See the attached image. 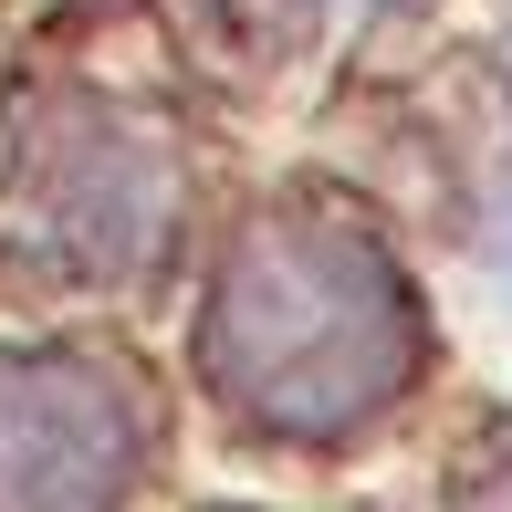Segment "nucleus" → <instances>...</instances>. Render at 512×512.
<instances>
[{
    "label": "nucleus",
    "instance_id": "1",
    "mask_svg": "<svg viewBox=\"0 0 512 512\" xmlns=\"http://www.w3.org/2000/svg\"><path fill=\"white\" fill-rule=\"evenodd\" d=\"M199 366L230 418L272 439H345L366 429L418 366L408 283L356 220L272 209L230 241L199 314Z\"/></svg>",
    "mask_w": 512,
    "mask_h": 512
},
{
    "label": "nucleus",
    "instance_id": "5",
    "mask_svg": "<svg viewBox=\"0 0 512 512\" xmlns=\"http://www.w3.org/2000/svg\"><path fill=\"white\" fill-rule=\"evenodd\" d=\"M492 262H502V283H512V209H502V230H492Z\"/></svg>",
    "mask_w": 512,
    "mask_h": 512
},
{
    "label": "nucleus",
    "instance_id": "3",
    "mask_svg": "<svg viewBox=\"0 0 512 512\" xmlns=\"http://www.w3.org/2000/svg\"><path fill=\"white\" fill-rule=\"evenodd\" d=\"M147 460V398L95 345L0 356V512H115Z\"/></svg>",
    "mask_w": 512,
    "mask_h": 512
},
{
    "label": "nucleus",
    "instance_id": "2",
    "mask_svg": "<svg viewBox=\"0 0 512 512\" xmlns=\"http://www.w3.org/2000/svg\"><path fill=\"white\" fill-rule=\"evenodd\" d=\"M178 189L189 178L157 126L74 105L21 136L11 230L32 241V262H53V283H147L178 241Z\"/></svg>",
    "mask_w": 512,
    "mask_h": 512
},
{
    "label": "nucleus",
    "instance_id": "4",
    "mask_svg": "<svg viewBox=\"0 0 512 512\" xmlns=\"http://www.w3.org/2000/svg\"><path fill=\"white\" fill-rule=\"evenodd\" d=\"M199 11H209V32H241L251 53H293L314 0H199Z\"/></svg>",
    "mask_w": 512,
    "mask_h": 512
}]
</instances>
